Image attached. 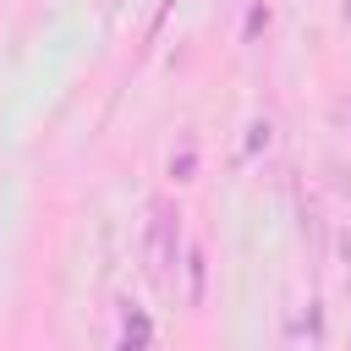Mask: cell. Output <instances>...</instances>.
Here are the masks:
<instances>
[{"instance_id": "1", "label": "cell", "mask_w": 351, "mask_h": 351, "mask_svg": "<svg viewBox=\"0 0 351 351\" xmlns=\"http://www.w3.org/2000/svg\"><path fill=\"white\" fill-rule=\"evenodd\" d=\"M176 241H181V230H176V214H170L165 203H154V219H148V274H154V280H170Z\"/></svg>"}, {"instance_id": "2", "label": "cell", "mask_w": 351, "mask_h": 351, "mask_svg": "<svg viewBox=\"0 0 351 351\" xmlns=\"http://www.w3.org/2000/svg\"><path fill=\"white\" fill-rule=\"evenodd\" d=\"M143 340H148V324H143V318H137V324H132V329H126V351H143Z\"/></svg>"}, {"instance_id": "3", "label": "cell", "mask_w": 351, "mask_h": 351, "mask_svg": "<svg viewBox=\"0 0 351 351\" xmlns=\"http://www.w3.org/2000/svg\"><path fill=\"white\" fill-rule=\"evenodd\" d=\"M104 5H115V0H104Z\"/></svg>"}]
</instances>
